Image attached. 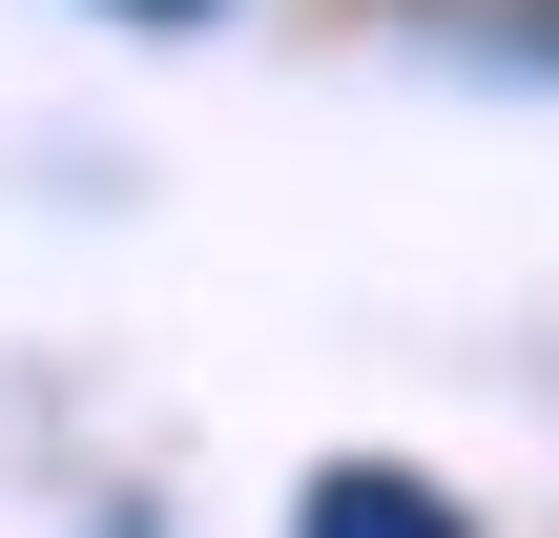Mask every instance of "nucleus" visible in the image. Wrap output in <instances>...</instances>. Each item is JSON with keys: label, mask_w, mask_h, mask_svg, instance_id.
Returning a JSON list of instances; mask_svg holds the SVG:
<instances>
[{"label": "nucleus", "mask_w": 559, "mask_h": 538, "mask_svg": "<svg viewBox=\"0 0 559 538\" xmlns=\"http://www.w3.org/2000/svg\"><path fill=\"white\" fill-rule=\"evenodd\" d=\"M519 21H539V0H519Z\"/></svg>", "instance_id": "7ed1b4c3"}, {"label": "nucleus", "mask_w": 559, "mask_h": 538, "mask_svg": "<svg viewBox=\"0 0 559 538\" xmlns=\"http://www.w3.org/2000/svg\"><path fill=\"white\" fill-rule=\"evenodd\" d=\"M124 21H207V0H124Z\"/></svg>", "instance_id": "f03ea898"}, {"label": "nucleus", "mask_w": 559, "mask_h": 538, "mask_svg": "<svg viewBox=\"0 0 559 538\" xmlns=\"http://www.w3.org/2000/svg\"><path fill=\"white\" fill-rule=\"evenodd\" d=\"M290 538H477L415 456H311V498H290Z\"/></svg>", "instance_id": "f257e3e1"}]
</instances>
